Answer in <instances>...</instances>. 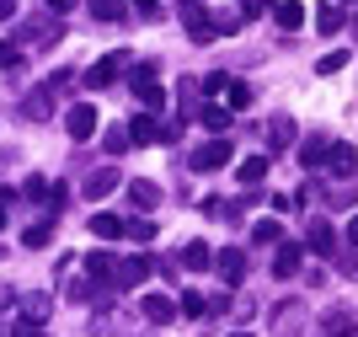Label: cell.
Here are the masks:
<instances>
[{"label":"cell","instance_id":"cell-33","mask_svg":"<svg viewBox=\"0 0 358 337\" xmlns=\"http://www.w3.org/2000/svg\"><path fill=\"white\" fill-rule=\"evenodd\" d=\"M48 97H54L48 86H43V91H32L27 102H22V107H27V118H43V113H48Z\"/></svg>","mask_w":358,"mask_h":337},{"label":"cell","instance_id":"cell-40","mask_svg":"<svg viewBox=\"0 0 358 337\" xmlns=\"http://www.w3.org/2000/svg\"><path fill=\"white\" fill-rule=\"evenodd\" d=\"M348 241H353V247H358V214H353V220H348Z\"/></svg>","mask_w":358,"mask_h":337},{"label":"cell","instance_id":"cell-2","mask_svg":"<svg viewBox=\"0 0 358 337\" xmlns=\"http://www.w3.org/2000/svg\"><path fill=\"white\" fill-rule=\"evenodd\" d=\"M123 70H129V54H102V59L86 70V86H91V91H102V86H113Z\"/></svg>","mask_w":358,"mask_h":337},{"label":"cell","instance_id":"cell-43","mask_svg":"<svg viewBox=\"0 0 358 337\" xmlns=\"http://www.w3.org/2000/svg\"><path fill=\"white\" fill-rule=\"evenodd\" d=\"M0 225H6V209H0Z\"/></svg>","mask_w":358,"mask_h":337},{"label":"cell","instance_id":"cell-38","mask_svg":"<svg viewBox=\"0 0 358 337\" xmlns=\"http://www.w3.org/2000/svg\"><path fill=\"white\" fill-rule=\"evenodd\" d=\"M48 11H54V16H64V11H75V0H48Z\"/></svg>","mask_w":358,"mask_h":337},{"label":"cell","instance_id":"cell-30","mask_svg":"<svg viewBox=\"0 0 358 337\" xmlns=\"http://www.w3.org/2000/svg\"><path fill=\"white\" fill-rule=\"evenodd\" d=\"M348 64V48H331V54H321V64H315V75H337Z\"/></svg>","mask_w":358,"mask_h":337},{"label":"cell","instance_id":"cell-25","mask_svg":"<svg viewBox=\"0 0 358 337\" xmlns=\"http://www.w3.org/2000/svg\"><path fill=\"white\" fill-rule=\"evenodd\" d=\"M43 316H48V294H27V300H22V322L38 326Z\"/></svg>","mask_w":358,"mask_h":337},{"label":"cell","instance_id":"cell-5","mask_svg":"<svg viewBox=\"0 0 358 337\" xmlns=\"http://www.w3.org/2000/svg\"><path fill=\"white\" fill-rule=\"evenodd\" d=\"M64 129H70V139H75V145H80V139H91V134H96V107L75 102L70 113H64Z\"/></svg>","mask_w":358,"mask_h":337},{"label":"cell","instance_id":"cell-27","mask_svg":"<svg viewBox=\"0 0 358 337\" xmlns=\"http://www.w3.org/2000/svg\"><path fill=\"white\" fill-rule=\"evenodd\" d=\"M102 150H107V156H123V150H129V129H123V123H113V129L102 134Z\"/></svg>","mask_w":358,"mask_h":337},{"label":"cell","instance_id":"cell-9","mask_svg":"<svg viewBox=\"0 0 358 337\" xmlns=\"http://www.w3.org/2000/svg\"><path fill=\"white\" fill-rule=\"evenodd\" d=\"M214 268H220V279H224V284H241V279H246V252H241V247L214 252Z\"/></svg>","mask_w":358,"mask_h":337},{"label":"cell","instance_id":"cell-37","mask_svg":"<svg viewBox=\"0 0 358 337\" xmlns=\"http://www.w3.org/2000/svg\"><path fill=\"white\" fill-rule=\"evenodd\" d=\"M268 204H273V214H289V209H294V198H289V193H273Z\"/></svg>","mask_w":358,"mask_h":337},{"label":"cell","instance_id":"cell-39","mask_svg":"<svg viewBox=\"0 0 358 337\" xmlns=\"http://www.w3.org/2000/svg\"><path fill=\"white\" fill-rule=\"evenodd\" d=\"M16 16V0H0V22H11Z\"/></svg>","mask_w":358,"mask_h":337},{"label":"cell","instance_id":"cell-8","mask_svg":"<svg viewBox=\"0 0 358 337\" xmlns=\"http://www.w3.org/2000/svg\"><path fill=\"white\" fill-rule=\"evenodd\" d=\"M321 166H331V177H353L358 172V150L348 145V139H337V145H327V161Z\"/></svg>","mask_w":358,"mask_h":337},{"label":"cell","instance_id":"cell-42","mask_svg":"<svg viewBox=\"0 0 358 337\" xmlns=\"http://www.w3.org/2000/svg\"><path fill=\"white\" fill-rule=\"evenodd\" d=\"M230 337H252V332H230Z\"/></svg>","mask_w":358,"mask_h":337},{"label":"cell","instance_id":"cell-1","mask_svg":"<svg viewBox=\"0 0 358 337\" xmlns=\"http://www.w3.org/2000/svg\"><path fill=\"white\" fill-rule=\"evenodd\" d=\"M129 86H134V97H139L145 107H166L161 70H155V64H134V70H129Z\"/></svg>","mask_w":358,"mask_h":337},{"label":"cell","instance_id":"cell-6","mask_svg":"<svg viewBox=\"0 0 358 337\" xmlns=\"http://www.w3.org/2000/svg\"><path fill=\"white\" fill-rule=\"evenodd\" d=\"M305 247H310L315 257H337V231H331V220H310V231H305Z\"/></svg>","mask_w":358,"mask_h":337},{"label":"cell","instance_id":"cell-10","mask_svg":"<svg viewBox=\"0 0 358 337\" xmlns=\"http://www.w3.org/2000/svg\"><path fill=\"white\" fill-rule=\"evenodd\" d=\"M129 145H161V118L139 113L134 123H129Z\"/></svg>","mask_w":358,"mask_h":337},{"label":"cell","instance_id":"cell-31","mask_svg":"<svg viewBox=\"0 0 358 337\" xmlns=\"http://www.w3.org/2000/svg\"><path fill=\"white\" fill-rule=\"evenodd\" d=\"M123 235H129V241H155V225L150 220H123Z\"/></svg>","mask_w":358,"mask_h":337},{"label":"cell","instance_id":"cell-12","mask_svg":"<svg viewBox=\"0 0 358 337\" xmlns=\"http://www.w3.org/2000/svg\"><path fill=\"white\" fill-rule=\"evenodd\" d=\"M273 22L284 32H299L305 27V6H299V0H273Z\"/></svg>","mask_w":358,"mask_h":337},{"label":"cell","instance_id":"cell-7","mask_svg":"<svg viewBox=\"0 0 358 337\" xmlns=\"http://www.w3.org/2000/svg\"><path fill=\"white\" fill-rule=\"evenodd\" d=\"M182 27H187V38H193V43H214V38H220V32H214V16L198 11V6H187V11H182Z\"/></svg>","mask_w":358,"mask_h":337},{"label":"cell","instance_id":"cell-13","mask_svg":"<svg viewBox=\"0 0 358 337\" xmlns=\"http://www.w3.org/2000/svg\"><path fill=\"white\" fill-rule=\"evenodd\" d=\"M113 188H118V166H96L86 177V198H107Z\"/></svg>","mask_w":358,"mask_h":337},{"label":"cell","instance_id":"cell-17","mask_svg":"<svg viewBox=\"0 0 358 337\" xmlns=\"http://www.w3.org/2000/svg\"><path fill=\"white\" fill-rule=\"evenodd\" d=\"M236 177H241V188H257V182L268 177V156H246V161L236 166Z\"/></svg>","mask_w":358,"mask_h":337},{"label":"cell","instance_id":"cell-22","mask_svg":"<svg viewBox=\"0 0 358 337\" xmlns=\"http://www.w3.org/2000/svg\"><path fill=\"white\" fill-rule=\"evenodd\" d=\"M224 97H230V113H246V107H252V86H246V81H224Z\"/></svg>","mask_w":358,"mask_h":337},{"label":"cell","instance_id":"cell-14","mask_svg":"<svg viewBox=\"0 0 358 337\" xmlns=\"http://www.w3.org/2000/svg\"><path fill=\"white\" fill-rule=\"evenodd\" d=\"M299 263H305V247H294V241H289V247H278V257H273V273H278V279H294Z\"/></svg>","mask_w":358,"mask_h":337},{"label":"cell","instance_id":"cell-15","mask_svg":"<svg viewBox=\"0 0 358 337\" xmlns=\"http://www.w3.org/2000/svg\"><path fill=\"white\" fill-rule=\"evenodd\" d=\"M315 27H321V32L331 38V32H343V27H348V11L327 0V6H315Z\"/></svg>","mask_w":358,"mask_h":337},{"label":"cell","instance_id":"cell-32","mask_svg":"<svg viewBox=\"0 0 358 337\" xmlns=\"http://www.w3.org/2000/svg\"><path fill=\"white\" fill-rule=\"evenodd\" d=\"M182 316H209V300H203L198 289H187L182 294Z\"/></svg>","mask_w":358,"mask_h":337},{"label":"cell","instance_id":"cell-23","mask_svg":"<svg viewBox=\"0 0 358 337\" xmlns=\"http://www.w3.org/2000/svg\"><path fill=\"white\" fill-rule=\"evenodd\" d=\"M182 263L187 268H214V252L203 247V241H187V247H182Z\"/></svg>","mask_w":358,"mask_h":337},{"label":"cell","instance_id":"cell-28","mask_svg":"<svg viewBox=\"0 0 358 337\" xmlns=\"http://www.w3.org/2000/svg\"><path fill=\"white\" fill-rule=\"evenodd\" d=\"M252 241L273 247V241H284V225H278V220H257V225H252Z\"/></svg>","mask_w":358,"mask_h":337},{"label":"cell","instance_id":"cell-29","mask_svg":"<svg viewBox=\"0 0 358 337\" xmlns=\"http://www.w3.org/2000/svg\"><path fill=\"white\" fill-rule=\"evenodd\" d=\"M86 6H91L96 22H118V16H123V0H86Z\"/></svg>","mask_w":358,"mask_h":337},{"label":"cell","instance_id":"cell-18","mask_svg":"<svg viewBox=\"0 0 358 337\" xmlns=\"http://www.w3.org/2000/svg\"><path fill=\"white\" fill-rule=\"evenodd\" d=\"M193 118L203 123V129H214V134H224V129H230V107H214V102H203Z\"/></svg>","mask_w":358,"mask_h":337},{"label":"cell","instance_id":"cell-19","mask_svg":"<svg viewBox=\"0 0 358 337\" xmlns=\"http://www.w3.org/2000/svg\"><path fill=\"white\" fill-rule=\"evenodd\" d=\"M268 139H273V150H289V145H294V118H273Z\"/></svg>","mask_w":358,"mask_h":337},{"label":"cell","instance_id":"cell-34","mask_svg":"<svg viewBox=\"0 0 358 337\" xmlns=\"http://www.w3.org/2000/svg\"><path fill=\"white\" fill-rule=\"evenodd\" d=\"M268 6H273V0H241L236 11H241V22H252V16H262V11H268Z\"/></svg>","mask_w":358,"mask_h":337},{"label":"cell","instance_id":"cell-21","mask_svg":"<svg viewBox=\"0 0 358 337\" xmlns=\"http://www.w3.org/2000/svg\"><path fill=\"white\" fill-rule=\"evenodd\" d=\"M358 322L348 316V310H327V337H353Z\"/></svg>","mask_w":358,"mask_h":337},{"label":"cell","instance_id":"cell-3","mask_svg":"<svg viewBox=\"0 0 358 337\" xmlns=\"http://www.w3.org/2000/svg\"><path fill=\"white\" fill-rule=\"evenodd\" d=\"M224 161H230V139H209V145H198L193 156H187L193 172H220Z\"/></svg>","mask_w":358,"mask_h":337},{"label":"cell","instance_id":"cell-36","mask_svg":"<svg viewBox=\"0 0 358 337\" xmlns=\"http://www.w3.org/2000/svg\"><path fill=\"white\" fill-rule=\"evenodd\" d=\"M129 6H134L145 22H155V16H161V0H129Z\"/></svg>","mask_w":358,"mask_h":337},{"label":"cell","instance_id":"cell-35","mask_svg":"<svg viewBox=\"0 0 358 337\" xmlns=\"http://www.w3.org/2000/svg\"><path fill=\"white\" fill-rule=\"evenodd\" d=\"M16 64H22V48H16V43H0V70H16Z\"/></svg>","mask_w":358,"mask_h":337},{"label":"cell","instance_id":"cell-20","mask_svg":"<svg viewBox=\"0 0 358 337\" xmlns=\"http://www.w3.org/2000/svg\"><path fill=\"white\" fill-rule=\"evenodd\" d=\"M91 235H102V241H118V235H123V220H118V214H91Z\"/></svg>","mask_w":358,"mask_h":337},{"label":"cell","instance_id":"cell-4","mask_svg":"<svg viewBox=\"0 0 358 337\" xmlns=\"http://www.w3.org/2000/svg\"><path fill=\"white\" fill-rule=\"evenodd\" d=\"M150 273H155V257H145V252H139V257H129V263H118V273H113V284H118V289H134V284H145Z\"/></svg>","mask_w":358,"mask_h":337},{"label":"cell","instance_id":"cell-11","mask_svg":"<svg viewBox=\"0 0 358 337\" xmlns=\"http://www.w3.org/2000/svg\"><path fill=\"white\" fill-rule=\"evenodd\" d=\"M139 310H145V322H155V326L177 322V305H171L166 294H145V300H139Z\"/></svg>","mask_w":358,"mask_h":337},{"label":"cell","instance_id":"cell-41","mask_svg":"<svg viewBox=\"0 0 358 337\" xmlns=\"http://www.w3.org/2000/svg\"><path fill=\"white\" fill-rule=\"evenodd\" d=\"M16 337H38V332H32V322H22V326H16Z\"/></svg>","mask_w":358,"mask_h":337},{"label":"cell","instance_id":"cell-16","mask_svg":"<svg viewBox=\"0 0 358 337\" xmlns=\"http://www.w3.org/2000/svg\"><path fill=\"white\" fill-rule=\"evenodd\" d=\"M129 204L134 209H155L161 204V188H155L150 177H139V182H129Z\"/></svg>","mask_w":358,"mask_h":337},{"label":"cell","instance_id":"cell-26","mask_svg":"<svg viewBox=\"0 0 358 337\" xmlns=\"http://www.w3.org/2000/svg\"><path fill=\"white\" fill-rule=\"evenodd\" d=\"M48 241H54V225H48V220H38V225L22 231V247H48Z\"/></svg>","mask_w":358,"mask_h":337},{"label":"cell","instance_id":"cell-24","mask_svg":"<svg viewBox=\"0 0 358 337\" xmlns=\"http://www.w3.org/2000/svg\"><path fill=\"white\" fill-rule=\"evenodd\" d=\"M321 161H327V139L315 134V139H305V145H299V166H321Z\"/></svg>","mask_w":358,"mask_h":337}]
</instances>
